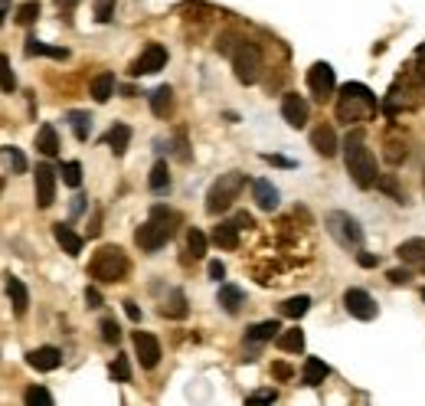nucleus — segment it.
<instances>
[{"label": "nucleus", "instance_id": "obj_15", "mask_svg": "<svg viewBox=\"0 0 425 406\" xmlns=\"http://www.w3.org/2000/svg\"><path fill=\"white\" fill-rule=\"evenodd\" d=\"M252 200H255V207L265 213L279 210V187L272 181H265V177H259V181H252Z\"/></svg>", "mask_w": 425, "mask_h": 406}, {"label": "nucleus", "instance_id": "obj_13", "mask_svg": "<svg viewBox=\"0 0 425 406\" xmlns=\"http://www.w3.org/2000/svg\"><path fill=\"white\" fill-rule=\"evenodd\" d=\"M308 115H311V108H308V102H305L298 92L281 95V118L288 121L292 128H305V125H308Z\"/></svg>", "mask_w": 425, "mask_h": 406}, {"label": "nucleus", "instance_id": "obj_10", "mask_svg": "<svg viewBox=\"0 0 425 406\" xmlns=\"http://www.w3.org/2000/svg\"><path fill=\"white\" fill-rule=\"evenodd\" d=\"M36 207L40 210H49L56 203V170L49 164H36Z\"/></svg>", "mask_w": 425, "mask_h": 406}, {"label": "nucleus", "instance_id": "obj_54", "mask_svg": "<svg viewBox=\"0 0 425 406\" xmlns=\"http://www.w3.org/2000/svg\"><path fill=\"white\" fill-rule=\"evenodd\" d=\"M7 14H10V0H0V27H3Z\"/></svg>", "mask_w": 425, "mask_h": 406}, {"label": "nucleus", "instance_id": "obj_11", "mask_svg": "<svg viewBox=\"0 0 425 406\" xmlns=\"http://www.w3.org/2000/svg\"><path fill=\"white\" fill-rule=\"evenodd\" d=\"M134 354H138L144 370H154L161 364V341L147 331H134Z\"/></svg>", "mask_w": 425, "mask_h": 406}, {"label": "nucleus", "instance_id": "obj_4", "mask_svg": "<svg viewBox=\"0 0 425 406\" xmlns=\"http://www.w3.org/2000/svg\"><path fill=\"white\" fill-rule=\"evenodd\" d=\"M128 272H131V262H128L121 246H102V249H95V256L88 262V275L95 282H105V286L125 282Z\"/></svg>", "mask_w": 425, "mask_h": 406}, {"label": "nucleus", "instance_id": "obj_7", "mask_svg": "<svg viewBox=\"0 0 425 406\" xmlns=\"http://www.w3.org/2000/svg\"><path fill=\"white\" fill-rule=\"evenodd\" d=\"M233 69H235V79L242 82V86H252L259 73H262V53H259V46L249 43V40H242V43L233 49Z\"/></svg>", "mask_w": 425, "mask_h": 406}, {"label": "nucleus", "instance_id": "obj_12", "mask_svg": "<svg viewBox=\"0 0 425 406\" xmlns=\"http://www.w3.org/2000/svg\"><path fill=\"white\" fill-rule=\"evenodd\" d=\"M164 66H167V49H164L161 43H151L138 56V60L131 62V75H151V73H161Z\"/></svg>", "mask_w": 425, "mask_h": 406}, {"label": "nucleus", "instance_id": "obj_55", "mask_svg": "<svg viewBox=\"0 0 425 406\" xmlns=\"http://www.w3.org/2000/svg\"><path fill=\"white\" fill-rule=\"evenodd\" d=\"M0 194H3V177H0Z\"/></svg>", "mask_w": 425, "mask_h": 406}, {"label": "nucleus", "instance_id": "obj_47", "mask_svg": "<svg viewBox=\"0 0 425 406\" xmlns=\"http://www.w3.org/2000/svg\"><path fill=\"white\" fill-rule=\"evenodd\" d=\"M222 275H226V266H222L220 259H213V262H209V279H216V282H220Z\"/></svg>", "mask_w": 425, "mask_h": 406}, {"label": "nucleus", "instance_id": "obj_16", "mask_svg": "<svg viewBox=\"0 0 425 406\" xmlns=\"http://www.w3.org/2000/svg\"><path fill=\"white\" fill-rule=\"evenodd\" d=\"M396 256L402 259V262H406L409 269H415V272H422V275H425V240H422V236L399 242Z\"/></svg>", "mask_w": 425, "mask_h": 406}, {"label": "nucleus", "instance_id": "obj_25", "mask_svg": "<svg viewBox=\"0 0 425 406\" xmlns=\"http://www.w3.org/2000/svg\"><path fill=\"white\" fill-rule=\"evenodd\" d=\"M112 95H115V73H99L92 79V99L99 105H105Z\"/></svg>", "mask_w": 425, "mask_h": 406}, {"label": "nucleus", "instance_id": "obj_33", "mask_svg": "<svg viewBox=\"0 0 425 406\" xmlns=\"http://www.w3.org/2000/svg\"><path fill=\"white\" fill-rule=\"evenodd\" d=\"M59 174H62L66 187H73V190L82 187V164H79V161H66V164L59 167Z\"/></svg>", "mask_w": 425, "mask_h": 406}, {"label": "nucleus", "instance_id": "obj_40", "mask_svg": "<svg viewBox=\"0 0 425 406\" xmlns=\"http://www.w3.org/2000/svg\"><path fill=\"white\" fill-rule=\"evenodd\" d=\"M99 331H102V341H105V344H118V341H121V328H118L115 318H102Z\"/></svg>", "mask_w": 425, "mask_h": 406}, {"label": "nucleus", "instance_id": "obj_42", "mask_svg": "<svg viewBox=\"0 0 425 406\" xmlns=\"http://www.w3.org/2000/svg\"><path fill=\"white\" fill-rule=\"evenodd\" d=\"M112 16H115V0H95V20L108 23Z\"/></svg>", "mask_w": 425, "mask_h": 406}, {"label": "nucleus", "instance_id": "obj_30", "mask_svg": "<svg viewBox=\"0 0 425 406\" xmlns=\"http://www.w3.org/2000/svg\"><path fill=\"white\" fill-rule=\"evenodd\" d=\"M279 347L285 354H301V351H305V331H301V328L279 331Z\"/></svg>", "mask_w": 425, "mask_h": 406}, {"label": "nucleus", "instance_id": "obj_44", "mask_svg": "<svg viewBox=\"0 0 425 406\" xmlns=\"http://www.w3.org/2000/svg\"><path fill=\"white\" fill-rule=\"evenodd\" d=\"M275 400H279V393L275 390H255L249 396V403H275Z\"/></svg>", "mask_w": 425, "mask_h": 406}, {"label": "nucleus", "instance_id": "obj_23", "mask_svg": "<svg viewBox=\"0 0 425 406\" xmlns=\"http://www.w3.org/2000/svg\"><path fill=\"white\" fill-rule=\"evenodd\" d=\"M220 305L222 312H229V315H235V312H242V305H246V292L239 286H220Z\"/></svg>", "mask_w": 425, "mask_h": 406}, {"label": "nucleus", "instance_id": "obj_34", "mask_svg": "<svg viewBox=\"0 0 425 406\" xmlns=\"http://www.w3.org/2000/svg\"><path fill=\"white\" fill-rule=\"evenodd\" d=\"M36 16H40V3H36V0H27V3H20V7H16V23H20V27H29V23H36Z\"/></svg>", "mask_w": 425, "mask_h": 406}, {"label": "nucleus", "instance_id": "obj_21", "mask_svg": "<svg viewBox=\"0 0 425 406\" xmlns=\"http://www.w3.org/2000/svg\"><path fill=\"white\" fill-rule=\"evenodd\" d=\"M213 242L220 249H235L239 246V223L235 220H222V223L213 226Z\"/></svg>", "mask_w": 425, "mask_h": 406}, {"label": "nucleus", "instance_id": "obj_22", "mask_svg": "<svg viewBox=\"0 0 425 406\" xmlns=\"http://www.w3.org/2000/svg\"><path fill=\"white\" fill-rule=\"evenodd\" d=\"M170 108H174V89H170V86H157V89L151 92V112H154L157 118H167Z\"/></svg>", "mask_w": 425, "mask_h": 406}, {"label": "nucleus", "instance_id": "obj_52", "mask_svg": "<svg viewBox=\"0 0 425 406\" xmlns=\"http://www.w3.org/2000/svg\"><path fill=\"white\" fill-rule=\"evenodd\" d=\"M265 161H272V164H281V167H292L288 157H279V154H265Z\"/></svg>", "mask_w": 425, "mask_h": 406}, {"label": "nucleus", "instance_id": "obj_46", "mask_svg": "<svg viewBox=\"0 0 425 406\" xmlns=\"http://www.w3.org/2000/svg\"><path fill=\"white\" fill-rule=\"evenodd\" d=\"M402 157H406V151H402V144H389V151H386V161H389V164H399Z\"/></svg>", "mask_w": 425, "mask_h": 406}, {"label": "nucleus", "instance_id": "obj_45", "mask_svg": "<svg viewBox=\"0 0 425 406\" xmlns=\"http://www.w3.org/2000/svg\"><path fill=\"white\" fill-rule=\"evenodd\" d=\"M86 301H88V308H102V292L95 286H88L86 288Z\"/></svg>", "mask_w": 425, "mask_h": 406}, {"label": "nucleus", "instance_id": "obj_14", "mask_svg": "<svg viewBox=\"0 0 425 406\" xmlns=\"http://www.w3.org/2000/svg\"><path fill=\"white\" fill-rule=\"evenodd\" d=\"M27 364L33 370H40V374H49V370H56L62 367V351L59 347H36V351H29L27 354Z\"/></svg>", "mask_w": 425, "mask_h": 406}, {"label": "nucleus", "instance_id": "obj_37", "mask_svg": "<svg viewBox=\"0 0 425 406\" xmlns=\"http://www.w3.org/2000/svg\"><path fill=\"white\" fill-rule=\"evenodd\" d=\"M23 403L27 406H36V403L49 406L53 403V393L46 390V387H36V383H33V387H27V393H23Z\"/></svg>", "mask_w": 425, "mask_h": 406}, {"label": "nucleus", "instance_id": "obj_28", "mask_svg": "<svg viewBox=\"0 0 425 406\" xmlns=\"http://www.w3.org/2000/svg\"><path fill=\"white\" fill-rule=\"evenodd\" d=\"M279 331H281L279 321H259V325H252L249 331H246V341H249V344H262V341L279 338Z\"/></svg>", "mask_w": 425, "mask_h": 406}, {"label": "nucleus", "instance_id": "obj_1", "mask_svg": "<svg viewBox=\"0 0 425 406\" xmlns=\"http://www.w3.org/2000/svg\"><path fill=\"white\" fill-rule=\"evenodd\" d=\"M177 223H180V213L170 210V207H164V203H157V207L151 210V216L134 229V242H138L144 253H157V249H164L167 242L174 240Z\"/></svg>", "mask_w": 425, "mask_h": 406}, {"label": "nucleus", "instance_id": "obj_51", "mask_svg": "<svg viewBox=\"0 0 425 406\" xmlns=\"http://www.w3.org/2000/svg\"><path fill=\"white\" fill-rule=\"evenodd\" d=\"M79 3V0H56V7H59V14H73V7Z\"/></svg>", "mask_w": 425, "mask_h": 406}, {"label": "nucleus", "instance_id": "obj_50", "mask_svg": "<svg viewBox=\"0 0 425 406\" xmlns=\"http://www.w3.org/2000/svg\"><path fill=\"white\" fill-rule=\"evenodd\" d=\"M357 262H360L363 269H373V266H376V256H370V253H357Z\"/></svg>", "mask_w": 425, "mask_h": 406}, {"label": "nucleus", "instance_id": "obj_6", "mask_svg": "<svg viewBox=\"0 0 425 406\" xmlns=\"http://www.w3.org/2000/svg\"><path fill=\"white\" fill-rule=\"evenodd\" d=\"M324 223H327L331 236H334L344 249H360V246H363V226H360V220H353L350 213L334 210V213H327Z\"/></svg>", "mask_w": 425, "mask_h": 406}, {"label": "nucleus", "instance_id": "obj_9", "mask_svg": "<svg viewBox=\"0 0 425 406\" xmlns=\"http://www.w3.org/2000/svg\"><path fill=\"white\" fill-rule=\"evenodd\" d=\"M344 305H347V312H350L357 321H373L376 318V301L370 292L363 288H347L344 292Z\"/></svg>", "mask_w": 425, "mask_h": 406}, {"label": "nucleus", "instance_id": "obj_36", "mask_svg": "<svg viewBox=\"0 0 425 406\" xmlns=\"http://www.w3.org/2000/svg\"><path fill=\"white\" fill-rule=\"evenodd\" d=\"M187 253H190L193 259H200V256H206V236L193 226L190 233H187Z\"/></svg>", "mask_w": 425, "mask_h": 406}, {"label": "nucleus", "instance_id": "obj_26", "mask_svg": "<svg viewBox=\"0 0 425 406\" xmlns=\"http://www.w3.org/2000/svg\"><path fill=\"white\" fill-rule=\"evenodd\" d=\"M187 312H190V308H187V295H183L180 288H174V292L167 295V301L161 305L164 318H177V321H180V318H187Z\"/></svg>", "mask_w": 425, "mask_h": 406}, {"label": "nucleus", "instance_id": "obj_56", "mask_svg": "<svg viewBox=\"0 0 425 406\" xmlns=\"http://www.w3.org/2000/svg\"><path fill=\"white\" fill-rule=\"evenodd\" d=\"M422 301H425V288H422Z\"/></svg>", "mask_w": 425, "mask_h": 406}, {"label": "nucleus", "instance_id": "obj_29", "mask_svg": "<svg viewBox=\"0 0 425 406\" xmlns=\"http://www.w3.org/2000/svg\"><path fill=\"white\" fill-rule=\"evenodd\" d=\"M36 151L46 154V157H56L59 154V135L53 125H43V128L36 131Z\"/></svg>", "mask_w": 425, "mask_h": 406}, {"label": "nucleus", "instance_id": "obj_39", "mask_svg": "<svg viewBox=\"0 0 425 406\" xmlns=\"http://www.w3.org/2000/svg\"><path fill=\"white\" fill-rule=\"evenodd\" d=\"M0 89L3 92H14L16 89V75H14V69H10V60L0 53Z\"/></svg>", "mask_w": 425, "mask_h": 406}, {"label": "nucleus", "instance_id": "obj_35", "mask_svg": "<svg viewBox=\"0 0 425 406\" xmlns=\"http://www.w3.org/2000/svg\"><path fill=\"white\" fill-rule=\"evenodd\" d=\"M3 164L10 167L14 174H27V154L20 148H7L3 151Z\"/></svg>", "mask_w": 425, "mask_h": 406}, {"label": "nucleus", "instance_id": "obj_3", "mask_svg": "<svg viewBox=\"0 0 425 406\" xmlns=\"http://www.w3.org/2000/svg\"><path fill=\"white\" fill-rule=\"evenodd\" d=\"M376 112V95L360 86V82H344L337 95V121L344 125H357V121H367Z\"/></svg>", "mask_w": 425, "mask_h": 406}, {"label": "nucleus", "instance_id": "obj_48", "mask_svg": "<svg viewBox=\"0 0 425 406\" xmlns=\"http://www.w3.org/2000/svg\"><path fill=\"white\" fill-rule=\"evenodd\" d=\"M125 315L131 318V321H141V308H138V301H125Z\"/></svg>", "mask_w": 425, "mask_h": 406}, {"label": "nucleus", "instance_id": "obj_32", "mask_svg": "<svg viewBox=\"0 0 425 406\" xmlns=\"http://www.w3.org/2000/svg\"><path fill=\"white\" fill-rule=\"evenodd\" d=\"M308 308H311V299H308V295H294V299H288L285 305H281V315L301 318V315H308Z\"/></svg>", "mask_w": 425, "mask_h": 406}, {"label": "nucleus", "instance_id": "obj_17", "mask_svg": "<svg viewBox=\"0 0 425 406\" xmlns=\"http://www.w3.org/2000/svg\"><path fill=\"white\" fill-rule=\"evenodd\" d=\"M311 148L318 151L321 157H334L337 154V135H334V128L331 125H318L311 131Z\"/></svg>", "mask_w": 425, "mask_h": 406}, {"label": "nucleus", "instance_id": "obj_53", "mask_svg": "<svg viewBox=\"0 0 425 406\" xmlns=\"http://www.w3.org/2000/svg\"><path fill=\"white\" fill-rule=\"evenodd\" d=\"M235 223H239V229H242V226H255L249 213H235Z\"/></svg>", "mask_w": 425, "mask_h": 406}, {"label": "nucleus", "instance_id": "obj_18", "mask_svg": "<svg viewBox=\"0 0 425 406\" xmlns=\"http://www.w3.org/2000/svg\"><path fill=\"white\" fill-rule=\"evenodd\" d=\"M53 236H56V242L62 246L66 256H79V253H82V236H79L69 223H56L53 226Z\"/></svg>", "mask_w": 425, "mask_h": 406}, {"label": "nucleus", "instance_id": "obj_20", "mask_svg": "<svg viewBox=\"0 0 425 406\" xmlns=\"http://www.w3.org/2000/svg\"><path fill=\"white\" fill-rule=\"evenodd\" d=\"M327 377H331V367L321 357H305V370H301V383L305 387H321Z\"/></svg>", "mask_w": 425, "mask_h": 406}, {"label": "nucleus", "instance_id": "obj_2", "mask_svg": "<svg viewBox=\"0 0 425 406\" xmlns=\"http://www.w3.org/2000/svg\"><path fill=\"white\" fill-rule=\"evenodd\" d=\"M344 154H347V174H350V181L357 183L360 190L376 187V181H380V164H376L373 151L363 144V135H360V131H350V135L344 138Z\"/></svg>", "mask_w": 425, "mask_h": 406}, {"label": "nucleus", "instance_id": "obj_19", "mask_svg": "<svg viewBox=\"0 0 425 406\" xmlns=\"http://www.w3.org/2000/svg\"><path fill=\"white\" fill-rule=\"evenodd\" d=\"M7 299H10V305H14V315L23 318L29 308V292L27 286H23V279H16V275H10L7 279Z\"/></svg>", "mask_w": 425, "mask_h": 406}, {"label": "nucleus", "instance_id": "obj_5", "mask_svg": "<svg viewBox=\"0 0 425 406\" xmlns=\"http://www.w3.org/2000/svg\"><path fill=\"white\" fill-rule=\"evenodd\" d=\"M242 187H246V174L242 170H229V174H222L220 181H213L209 194H206V213H213V216L226 213L239 200Z\"/></svg>", "mask_w": 425, "mask_h": 406}, {"label": "nucleus", "instance_id": "obj_31", "mask_svg": "<svg viewBox=\"0 0 425 406\" xmlns=\"http://www.w3.org/2000/svg\"><path fill=\"white\" fill-rule=\"evenodd\" d=\"M147 187H151L154 194H164V190L170 187V167H167V161H157V164L151 167V177H147Z\"/></svg>", "mask_w": 425, "mask_h": 406}, {"label": "nucleus", "instance_id": "obj_43", "mask_svg": "<svg viewBox=\"0 0 425 406\" xmlns=\"http://www.w3.org/2000/svg\"><path fill=\"white\" fill-rule=\"evenodd\" d=\"M386 279H389L393 286H406V282L412 279V269H389L386 272Z\"/></svg>", "mask_w": 425, "mask_h": 406}, {"label": "nucleus", "instance_id": "obj_49", "mask_svg": "<svg viewBox=\"0 0 425 406\" xmlns=\"http://www.w3.org/2000/svg\"><path fill=\"white\" fill-rule=\"evenodd\" d=\"M272 374L279 377V380H288V377H292V367H288V364H275V367H272Z\"/></svg>", "mask_w": 425, "mask_h": 406}, {"label": "nucleus", "instance_id": "obj_24", "mask_svg": "<svg viewBox=\"0 0 425 406\" xmlns=\"http://www.w3.org/2000/svg\"><path fill=\"white\" fill-rule=\"evenodd\" d=\"M27 56H49V60H69V49L66 46H49L36 36L27 40Z\"/></svg>", "mask_w": 425, "mask_h": 406}, {"label": "nucleus", "instance_id": "obj_38", "mask_svg": "<svg viewBox=\"0 0 425 406\" xmlns=\"http://www.w3.org/2000/svg\"><path fill=\"white\" fill-rule=\"evenodd\" d=\"M69 121H73V131L79 141H88V128H92V118L86 112H69Z\"/></svg>", "mask_w": 425, "mask_h": 406}, {"label": "nucleus", "instance_id": "obj_41", "mask_svg": "<svg viewBox=\"0 0 425 406\" xmlns=\"http://www.w3.org/2000/svg\"><path fill=\"white\" fill-rule=\"evenodd\" d=\"M108 374L115 377V380H121V383H128V380H131V367H128V357H125V354H118L115 361H112V367H108Z\"/></svg>", "mask_w": 425, "mask_h": 406}, {"label": "nucleus", "instance_id": "obj_27", "mask_svg": "<svg viewBox=\"0 0 425 406\" xmlns=\"http://www.w3.org/2000/svg\"><path fill=\"white\" fill-rule=\"evenodd\" d=\"M128 141H131V128H128V125H112V128H108V135H105V144L115 151L118 157L128 151Z\"/></svg>", "mask_w": 425, "mask_h": 406}, {"label": "nucleus", "instance_id": "obj_8", "mask_svg": "<svg viewBox=\"0 0 425 406\" xmlns=\"http://www.w3.org/2000/svg\"><path fill=\"white\" fill-rule=\"evenodd\" d=\"M308 89L318 102H327V99L334 95V89H337V75H334V69H331V62H314V66H311L308 69Z\"/></svg>", "mask_w": 425, "mask_h": 406}]
</instances>
